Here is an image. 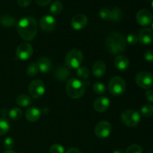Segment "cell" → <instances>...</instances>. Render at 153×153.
<instances>
[{
	"label": "cell",
	"mask_w": 153,
	"mask_h": 153,
	"mask_svg": "<svg viewBox=\"0 0 153 153\" xmlns=\"http://www.w3.org/2000/svg\"><path fill=\"white\" fill-rule=\"evenodd\" d=\"M65 62L67 67L71 69H78L83 62V54L77 49L69 51L66 55Z\"/></svg>",
	"instance_id": "277c9868"
},
{
	"label": "cell",
	"mask_w": 153,
	"mask_h": 153,
	"mask_svg": "<svg viewBox=\"0 0 153 153\" xmlns=\"http://www.w3.org/2000/svg\"><path fill=\"white\" fill-rule=\"evenodd\" d=\"M115 67L120 71L126 70L129 67V61L128 58L123 55H119L116 57L114 61Z\"/></svg>",
	"instance_id": "e0dca14e"
},
{
	"label": "cell",
	"mask_w": 153,
	"mask_h": 153,
	"mask_svg": "<svg viewBox=\"0 0 153 153\" xmlns=\"http://www.w3.org/2000/svg\"><path fill=\"white\" fill-rule=\"evenodd\" d=\"M145 96H146V99L147 100L148 102L153 103V91H152V90L147 91Z\"/></svg>",
	"instance_id": "74e56055"
},
{
	"label": "cell",
	"mask_w": 153,
	"mask_h": 153,
	"mask_svg": "<svg viewBox=\"0 0 153 153\" xmlns=\"http://www.w3.org/2000/svg\"><path fill=\"white\" fill-rule=\"evenodd\" d=\"M4 153H16V152H13V151H12V150H7V151H5Z\"/></svg>",
	"instance_id": "b9f144b4"
},
{
	"label": "cell",
	"mask_w": 153,
	"mask_h": 153,
	"mask_svg": "<svg viewBox=\"0 0 153 153\" xmlns=\"http://www.w3.org/2000/svg\"><path fill=\"white\" fill-rule=\"evenodd\" d=\"M89 82H82L81 79L72 78L69 79L66 85V90L69 97L73 99H79L85 94Z\"/></svg>",
	"instance_id": "3957f363"
},
{
	"label": "cell",
	"mask_w": 153,
	"mask_h": 153,
	"mask_svg": "<svg viewBox=\"0 0 153 153\" xmlns=\"http://www.w3.org/2000/svg\"><path fill=\"white\" fill-rule=\"evenodd\" d=\"M52 0H35L36 3H37L38 5L42 6V7H44L46 6L47 4H49L51 2Z\"/></svg>",
	"instance_id": "f35d334b"
},
{
	"label": "cell",
	"mask_w": 153,
	"mask_h": 153,
	"mask_svg": "<svg viewBox=\"0 0 153 153\" xmlns=\"http://www.w3.org/2000/svg\"><path fill=\"white\" fill-rule=\"evenodd\" d=\"M144 59L148 62L153 63V50H147L143 55Z\"/></svg>",
	"instance_id": "d590c367"
},
{
	"label": "cell",
	"mask_w": 153,
	"mask_h": 153,
	"mask_svg": "<svg viewBox=\"0 0 153 153\" xmlns=\"http://www.w3.org/2000/svg\"><path fill=\"white\" fill-rule=\"evenodd\" d=\"M152 8H153V0H152Z\"/></svg>",
	"instance_id": "7bdbcfd3"
},
{
	"label": "cell",
	"mask_w": 153,
	"mask_h": 153,
	"mask_svg": "<svg viewBox=\"0 0 153 153\" xmlns=\"http://www.w3.org/2000/svg\"><path fill=\"white\" fill-rule=\"evenodd\" d=\"M137 36L139 41L143 44H150L153 42V30L151 28H142Z\"/></svg>",
	"instance_id": "9a60e30c"
},
{
	"label": "cell",
	"mask_w": 153,
	"mask_h": 153,
	"mask_svg": "<svg viewBox=\"0 0 153 153\" xmlns=\"http://www.w3.org/2000/svg\"><path fill=\"white\" fill-rule=\"evenodd\" d=\"M37 64V65H38L39 70H40L41 73H49V72L52 70V63L49 58L43 57V58L38 59Z\"/></svg>",
	"instance_id": "d6986e66"
},
{
	"label": "cell",
	"mask_w": 153,
	"mask_h": 153,
	"mask_svg": "<svg viewBox=\"0 0 153 153\" xmlns=\"http://www.w3.org/2000/svg\"><path fill=\"white\" fill-rule=\"evenodd\" d=\"M113 153H124V152L121 149H116V150L114 151Z\"/></svg>",
	"instance_id": "60d3db41"
},
{
	"label": "cell",
	"mask_w": 153,
	"mask_h": 153,
	"mask_svg": "<svg viewBox=\"0 0 153 153\" xmlns=\"http://www.w3.org/2000/svg\"><path fill=\"white\" fill-rule=\"evenodd\" d=\"M69 76H70V71L64 66H60L55 70V77L57 80L60 81V82H64L65 80H67Z\"/></svg>",
	"instance_id": "ffe728a7"
},
{
	"label": "cell",
	"mask_w": 153,
	"mask_h": 153,
	"mask_svg": "<svg viewBox=\"0 0 153 153\" xmlns=\"http://www.w3.org/2000/svg\"><path fill=\"white\" fill-rule=\"evenodd\" d=\"M93 90L98 95H103L105 94L107 89H106V86L105 85V84H103L102 82H97L94 83V86H93Z\"/></svg>",
	"instance_id": "484cf974"
},
{
	"label": "cell",
	"mask_w": 153,
	"mask_h": 153,
	"mask_svg": "<svg viewBox=\"0 0 153 153\" xmlns=\"http://www.w3.org/2000/svg\"><path fill=\"white\" fill-rule=\"evenodd\" d=\"M65 153H82V152H81V151L79 150V149H77V148L73 147V148H70V149H69Z\"/></svg>",
	"instance_id": "ab89813d"
},
{
	"label": "cell",
	"mask_w": 153,
	"mask_h": 153,
	"mask_svg": "<svg viewBox=\"0 0 153 153\" xmlns=\"http://www.w3.org/2000/svg\"><path fill=\"white\" fill-rule=\"evenodd\" d=\"M39 25L43 31L51 32L55 30L56 26V21L55 18L51 15H45L40 18Z\"/></svg>",
	"instance_id": "8fae6325"
},
{
	"label": "cell",
	"mask_w": 153,
	"mask_h": 153,
	"mask_svg": "<svg viewBox=\"0 0 153 153\" xmlns=\"http://www.w3.org/2000/svg\"><path fill=\"white\" fill-rule=\"evenodd\" d=\"M0 24L4 27H12L16 25V19L8 14L0 16Z\"/></svg>",
	"instance_id": "7402d4cb"
},
{
	"label": "cell",
	"mask_w": 153,
	"mask_h": 153,
	"mask_svg": "<svg viewBox=\"0 0 153 153\" xmlns=\"http://www.w3.org/2000/svg\"><path fill=\"white\" fill-rule=\"evenodd\" d=\"M49 153H64V148L60 144H53L49 149Z\"/></svg>",
	"instance_id": "836d02e7"
},
{
	"label": "cell",
	"mask_w": 153,
	"mask_h": 153,
	"mask_svg": "<svg viewBox=\"0 0 153 153\" xmlns=\"http://www.w3.org/2000/svg\"><path fill=\"white\" fill-rule=\"evenodd\" d=\"M88 23V19L85 15L82 13L76 14L72 18L71 25L75 30H82L87 26Z\"/></svg>",
	"instance_id": "4fadbf2b"
},
{
	"label": "cell",
	"mask_w": 153,
	"mask_h": 153,
	"mask_svg": "<svg viewBox=\"0 0 153 153\" xmlns=\"http://www.w3.org/2000/svg\"><path fill=\"white\" fill-rule=\"evenodd\" d=\"M42 114V111L36 106L30 107L25 111V118L28 121L31 123L39 120Z\"/></svg>",
	"instance_id": "2e32d148"
},
{
	"label": "cell",
	"mask_w": 153,
	"mask_h": 153,
	"mask_svg": "<svg viewBox=\"0 0 153 153\" xmlns=\"http://www.w3.org/2000/svg\"><path fill=\"white\" fill-rule=\"evenodd\" d=\"M76 73H77V76L81 80L82 79H86L90 75L89 70L86 67H82V66L77 69Z\"/></svg>",
	"instance_id": "f1b7e54d"
},
{
	"label": "cell",
	"mask_w": 153,
	"mask_h": 153,
	"mask_svg": "<svg viewBox=\"0 0 153 153\" xmlns=\"http://www.w3.org/2000/svg\"><path fill=\"white\" fill-rule=\"evenodd\" d=\"M99 14H100V16L104 20L107 21H111V10L108 8H102L101 10L99 12Z\"/></svg>",
	"instance_id": "f546056e"
},
{
	"label": "cell",
	"mask_w": 153,
	"mask_h": 153,
	"mask_svg": "<svg viewBox=\"0 0 153 153\" xmlns=\"http://www.w3.org/2000/svg\"><path fill=\"white\" fill-rule=\"evenodd\" d=\"M106 72V65L103 61H97L94 64L92 68V73L95 77L102 78L105 75Z\"/></svg>",
	"instance_id": "ac0fdd59"
},
{
	"label": "cell",
	"mask_w": 153,
	"mask_h": 153,
	"mask_svg": "<svg viewBox=\"0 0 153 153\" xmlns=\"http://www.w3.org/2000/svg\"><path fill=\"white\" fill-rule=\"evenodd\" d=\"M105 46L111 55H117L126 50V43L123 36L118 32H112L106 38Z\"/></svg>",
	"instance_id": "7a4b0ae2"
},
{
	"label": "cell",
	"mask_w": 153,
	"mask_h": 153,
	"mask_svg": "<svg viewBox=\"0 0 153 153\" xmlns=\"http://www.w3.org/2000/svg\"><path fill=\"white\" fill-rule=\"evenodd\" d=\"M33 54V47L28 43H22L18 46L16 51V58L21 61L29 59Z\"/></svg>",
	"instance_id": "30bf717a"
},
{
	"label": "cell",
	"mask_w": 153,
	"mask_h": 153,
	"mask_svg": "<svg viewBox=\"0 0 153 153\" xmlns=\"http://www.w3.org/2000/svg\"><path fill=\"white\" fill-rule=\"evenodd\" d=\"M152 30H153V22H152Z\"/></svg>",
	"instance_id": "ee69618b"
},
{
	"label": "cell",
	"mask_w": 153,
	"mask_h": 153,
	"mask_svg": "<svg viewBox=\"0 0 153 153\" xmlns=\"http://www.w3.org/2000/svg\"><path fill=\"white\" fill-rule=\"evenodd\" d=\"M63 10V5L61 4V1H55L54 2L52 3V4L50 5V13L52 15H58Z\"/></svg>",
	"instance_id": "cb8c5ba5"
},
{
	"label": "cell",
	"mask_w": 153,
	"mask_h": 153,
	"mask_svg": "<svg viewBox=\"0 0 153 153\" xmlns=\"http://www.w3.org/2000/svg\"><path fill=\"white\" fill-rule=\"evenodd\" d=\"M152 14L146 9H141L136 15V20L137 23L142 26H147L152 22Z\"/></svg>",
	"instance_id": "7c38bea8"
},
{
	"label": "cell",
	"mask_w": 153,
	"mask_h": 153,
	"mask_svg": "<svg viewBox=\"0 0 153 153\" xmlns=\"http://www.w3.org/2000/svg\"><path fill=\"white\" fill-rule=\"evenodd\" d=\"M31 2V0H17V3L19 6L21 7H28V5H30Z\"/></svg>",
	"instance_id": "8d00e7d4"
},
{
	"label": "cell",
	"mask_w": 153,
	"mask_h": 153,
	"mask_svg": "<svg viewBox=\"0 0 153 153\" xmlns=\"http://www.w3.org/2000/svg\"><path fill=\"white\" fill-rule=\"evenodd\" d=\"M126 41L128 42V43H129L130 45H134L139 41L138 40V36L137 34H134V33H131L129 34L126 37Z\"/></svg>",
	"instance_id": "e575fe53"
},
{
	"label": "cell",
	"mask_w": 153,
	"mask_h": 153,
	"mask_svg": "<svg viewBox=\"0 0 153 153\" xmlns=\"http://www.w3.org/2000/svg\"><path fill=\"white\" fill-rule=\"evenodd\" d=\"M125 153H143V149L137 144H133L128 146Z\"/></svg>",
	"instance_id": "1f68e13d"
},
{
	"label": "cell",
	"mask_w": 153,
	"mask_h": 153,
	"mask_svg": "<svg viewBox=\"0 0 153 153\" xmlns=\"http://www.w3.org/2000/svg\"><path fill=\"white\" fill-rule=\"evenodd\" d=\"M136 84L143 89H149L153 86V75L148 71H141L136 75Z\"/></svg>",
	"instance_id": "52a82bcc"
},
{
	"label": "cell",
	"mask_w": 153,
	"mask_h": 153,
	"mask_svg": "<svg viewBox=\"0 0 153 153\" xmlns=\"http://www.w3.org/2000/svg\"><path fill=\"white\" fill-rule=\"evenodd\" d=\"M39 67L37 63L33 62L28 66L26 69V73L30 77H34L38 73Z\"/></svg>",
	"instance_id": "d4e9b609"
},
{
	"label": "cell",
	"mask_w": 153,
	"mask_h": 153,
	"mask_svg": "<svg viewBox=\"0 0 153 153\" xmlns=\"http://www.w3.org/2000/svg\"><path fill=\"white\" fill-rule=\"evenodd\" d=\"M10 129V124L6 118H0V135L6 134Z\"/></svg>",
	"instance_id": "603a6c76"
},
{
	"label": "cell",
	"mask_w": 153,
	"mask_h": 153,
	"mask_svg": "<svg viewBox=\"0 0 153 153\" xmlns=\"http://www.w3.org/2000/svg\"><path fill=\"white\" fill-rule=\"evenodd\" d=\"M110 106V100L108 97L102 96L96 99L94 102V108L97 112L102 113L106 111Z\"/></svg>",
	"instance_id": "5bb4252c"
},
{
	"label": "cell",
	"mask_w": 153,
	"mask_h": 153,
	"mask_svg": "<svg viewBox=\"0 0 153 153\" xmlns=\"http://www.w3.org/2000/svg\"><path fill=\"white\" fill-rule=\"evenodd\" d=\"M28 93L32 98L38 99L46 92L44 83L40 80H34L29 84L28 88Z\"/></svg>",
	"instance_id": "ba28073f"
},
{
	"label": "cell",
	"mask_w": 153,
	"mask_h": 153,
	"mask_svg": "<svg viewBox=\"0 0 153 153\" xmlns=\"http://www.w3.org/2000/svg\"><path fill=\"white\" fill-rule=\"evenodd\" d=\"M140 114L144 117H150L153 116L152 105H144L140 109Z\"/></svg>",
	"instance_id": "83f0119b"
},
{
	"label": "cell",
	"mask_w": 153,
	"mask_h": 153,
	"mask_svg": "<svg viewBox=\"0 0 153 153\" xmlns=\"http://www.w3.org/2000/svg\"><path fill=\"white\" fill-rule=\"evenodd\" d=\"M16 29L23 40L30 41L34 39L37 33V22L34 17L25 16L16 24Z\"/></svg>",
	"instance_id": "6da1fadb"
},
{
	"label": "cell",
	"mask_w": 153,
	"mask_h": 153,
	"mask_svg": "<svg viewBox=\"0 0 153 153\" xmlns=\"http://www.w3.org/2000/svg\"><path fill=\"white\" fill-rule=\"evenodd\" d=\"M111 131L112 128L111 124L108 121L103 120L97 123L94 129V133L99 138L105 139L110 136V134H111Z\"/></svg>",
	"instance_id": "9c48e42d"
},
{
	"label": "cell",
	"mask_w": 153,
	"mask_h": 153,
	"mask_svg": "<svg viewBox=\"0 0 153 153\" xmlns=\"http://www.w3.org/2000/svg\"><path fill=\"white\" fill-rule=\"evenodd\" d=\"M111 21H114V22H119L123 16L122 11L120 8L118 7H114L111 10Z\"/></svg>",
	"instance_id": "4dcf8cb0"
},
{
	"label": "cell",
	"mask_w": 153,
	"mask_h": 153,
	"mask_svg": "<svg viewBox=\"0 0 153 153\" xmlns=\"http://www.w3.org/2000/svg\"><path fill=\"white\" fill-rule=\"evenodd\" d=\"M126 89V84L125 80L120 76H114L108 83L109 92L113 96H121L125 93Z\"/></svg>",
	"instance_id": "5b68a950"
},
{
	"label": "cell",
	"mask_w": 153,
	"mask_h": 153,
	"mask_svg": "<svg viewBox=\"0 0 153 153\" xmlns=\"http://www.w3.org/2000/svg\"><path fill=\"white\" fill-rule=\"evenodd\" d=\"M22 112L21 111V109L19 108H12L8 113L9 118L10 120H19L22 117Z\"/></svg>",
	"instance_id": "4316f807"
},
{
	"label": "cell",
	"mask_w": 153,
	"mask_h": 153,
	"mask_svg": "<svg viewBox=\"0 0 153 153\" xmlns=\"http://www.w3.org/2000/svg\"><path fill=\"white\" fill-rule=\"evenodd\" d=\"M16 104L22 108H26L28 107L31 105L32 103V100L31 97L26 94H20L18 96L16 99Z\"/></svg>",
	"instance_id": "44dd1931"
},
{
	"label": "cell",
	"mask_w": 153,
	"mask_h": 153,
	"mask_svg": "<svg viewBox=\"0 0 153 153\" xmlns=\"http://www.w3.org/2000/svg\"><path fill=\"white\" fill-rule=\"evenodd\" d=\"M123 123L128 127H135L140 123V114L134 110L124 111L121 114Z\"/></svg>",
	"instance_id": "8992f818"
},
{
	"label": "cell",
	"mask_w": 153,
	"mask_h": 153,
	"mask_svg": "<svg viewBox=\"0 0 153 153\" xmlns=\"http://www.w3.org/2000/svg\"><path fill=\"white\" fill-rule=\"evenodd\" d=\"M3 144H4V146L5 149H7V150H11V149H13V146H14L15 141L12 137H9L4 139Z\"/></svg>",
	"instance_id": "d6a6232c"
}]
</instances>
